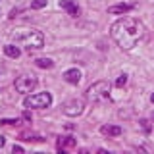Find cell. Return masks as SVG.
<instances>
[{
  "label": "cell",
  "mask_w": 154,
  "mask_h": 154,
  "mask_svg": "<svg viewBox=\"0 0 154 154\" xmlns=\"http://www.w3.org/2000/svg\"><path fill=\"white\" fill-rule=\"evenodd\" d=\"M52 104V94L45 91V93H37V94H31V96H25L23 98V106L25 108H48Z\"/></svg>",
  "instance_id": "obj_4"
},
{
  "label": "cell",
  "mask_w": 154,
  "mask_h": 154,
  "mask_svg": "<svg viewBox=\"0 0 154 154\" xmlns=\"http://www.w3.org/2000/svg\"><path fill=\"white\" fill-rule=\"evenodd\" d=\"M19 12H21V10H19V8H14L12 12H10V16H8V17H10V19H14V17H16V16H17Z\"/></svg>",
  "instance_id": "obj_20"
},
{
  "label": "cell",
  "mask_w": 154,
  "mask_h": 154,
  "mask_svg": "<svg viewBox=\"0 0 154 154\" xmlns=\"http://www.w3.org/2000/svg\"><path fill=\"white\" fill-rule=\"evenodd\" d=\"M12 41H16V45H23L29 52L45 46V35L37 29H16L12 33Z\"/></svg>",
  "instance_id": "obj_2"
},
{
  "label": "cell",
  "mask_w": 154,
  "mask_h": 154,
  "mask_svg": "<svg viewBox=\"0 0 154 154\" xmlns=\"http://www.w3.org/2000/svg\"><path fill=\"white\" fill-rule=\"evenodd\" d=\"M77 146V141L73 137H60L58 139V150L64 152L66 148H75Z\"/></svg>",
  "instance_id": "obj_10"
},
{
  "label": "cell",
  "mask_w": 154,
  "mask_h": 154,
  "mask_svg": "<svg viewBox=\"0 0 154 154\" xmlns=\"http://www.w3.org/2000/svg\"><path fill=\"white\" fill-rule=\"evenodd\" d=\"M129 10H131V4H114V6L108 8V12L110 14H125Z\"/></svg>",
  "instance_id": "obj_13"
},
{
  "label": "cell",
  "mask_w": 154,
  "mask_h": 154,
  "mask_svg": "<svg viewBox=\"0 0 154 154\" xmlns=\"http://www.w3.org/2000/svg\"><path fill=\"white\" fill-rule=\"evenodd\" d=\"M0 77H2V73H0Z\"/></svg>",
  "instance_id": "obj_24"
},
{
  "label": "cell",
  "mask_w": 154,
  "mask_h": 154,
  "mask_svg": "<svg viewBox=\"0 0 154 154\" xmlns=\"http://www.w3.org/2000/svg\"><path fill=\"white\" fill-rule=\"evenodd\" d=\"M60 8H64L69 16H73V17H77L79 16V12H81V8L77 6V4L73 2V0H60Z\"/></svg>",
  "instance_id": "obj_8"
},
{
  "label": "cell",
  "mask_w": 154,
  "mask_h": 154,
  "mask_svg": "<svg viewBox=\"0 0 154 154\" xmlns=\"http://www.w3.org/2000/svg\"><path fill=\"white\" fill-rule=\"evenodd\" d=\"M150 102H152V104H154V93H152V94H150Z\"/></svg>",
  "instance_id": "obj_22"
},
{
  "label": "cell",
  "mask_w": 154,
  "mask_h": 154,
  "mask_svg": "<svg viewBox=\"0 0 154 154\" xmlns=\"http://www.w3.org/2000/svg\"><path fill=\"white\" fill-rule=\"evenodd\" d=\"M64 79L67 81V83H71V85H77L81 81V71L77 69V67H69V69H66L64 71Z\"/></svg>",
  "instance_id": "obj_7"
},
{
  "label": "cell",
  "mask_w": 154,
  "mask_h": 154,
  "mask_svg": "<svg viewBox=\"0 0 154 154\" xmlns=\"http://www.w3.org/2000/svg\"><path fill=\"white\" fill-rule=\"evenodd\" d=\"M144 31L146 29L143 21L137 17H122L110 27V35L122 50H131L133 46H137V42L144 37Z\"/></svg>",
  "instance_id": "obj_1"
},
{
  "label": "cell",
  "mask_w": 154,
  "mask_h": 154,
  "mask_svg": "<svg viewBox=\"0 0 154 154\" xmlns=\"http://www.w3.org/2000/svg\"><path fill=\"white\" fill-rule=\"evenodd\" d=\"M23 119H27V122H31V114H29V110L23 112Z\"/></svg>",
  "instance_id": "obj_21"
},
{
  "label": "cell",
  "mask_w": 154,
  "mask_h": 154,
  "mask_svg": "<svg viewBox=\"0 0 154 154\" xmlns=\"http://www.w3.org/2000/svg\"><path fill=\"white\" fill-rule=\"evenodd\" d=\"M122 131L123 129L119 127V125H102V127H100V133L104 135V137H119V135H122Z\"/></svg>",
  "instance_id": "obj_9"
},
{
  "label": "cell",
  "mask_w": 154,
  "mask_h": 154,
  "mask_svg": "<svg viewBox=\"0 0 154 154\" xmlns=\"http://www.w3.org/2000/svg\"><path fill=\"white\" fill-rule=\"evenodd\" d=\"M87 100L93 104H102V102H108L110 100V83L108 81H96L87 89Z\"/></svg>",
  "instance_id": "obj_3"
},
{
  "label": "cell",
  "mask_w": 154,
  "mask_h": 154,
  "mask_svg": "<svg viewBox=\"0 0 154 154\" xmlns=\"http://www.w3.org/2000/svg\"><path fill=\"white\" fill-rule=\"evenodd\" d=\"M2 125H8V127H12V125H19V119L16 118V119H12V118H6V119H2L0 122Z\"/></svg>",
  "instance_id": "obj_16"
},
{
  "label": "cell",
  "mask_w": 154,
  "mask_h": 154,
  "mask_svg": "<svg viewBox=\"0 0 154 154\" xmlns=\"http://www.w3.org/2000/svg\"><path fill=\"white\" fill-rule=\"evenodd\" d=\"M14 87H16L17 93L27 94V93H31V91L37 87V77L35 75H19L17 79L14 81Z\"/></svg>",
  "instance_id": "obj_5"
},
{
  "label": "cell",
  "mask_w": 154,
  "mask_h": 154,
  "mask_svg": "<svg viewBox=\"0 0 154 154\" xmlns=\"http://www.w3.org/2000/svg\"><path fill=\"white\" fill-rule=\"evenodd\" d=\"M139 123H141V127H143V131H144V133L150 131V122H148V119H141Z\"/></svg>",
  "instance_id": "obj_17"
},
{
  "label": "cell",
  "mask_w": 154,
  "mask_h": 154,
  "mask_svg": "<svg viewBox=\"0 0 154 154\" xmlns=\"http://www.w3.org/2000/svg\"><path fill=\"white\" fill-rule=\"evenodd\" d=\"M152 119H154V114H152Z\"/></svg>",
  "instance_id": "obj_23"
},
{
  "label": "cell",
  "mask_w": 154,
  "mask_h": 154,
  "mask_svg": "<svg viewBox=\"0 0 154 154\" xmlns=\"http://www.w3.org/2000/svg\"><path fill=\"white\" fill-rule=\"evenodd\" d=\"M12 152H14V154H21V152H23V146H19V144H14V146H12Z\"/></svg>",
  "instance_id": "obj_19"
},
{
  "label": "cell",
  "mask_w": 154,
  "mask_h": 154,
  "mask_svg": "<svg viewBox=\"0 0 154 154\" xmlns=\"http://www.w3.org/2000/svg\"><path fill=\"white\" fill-rule=\"evenodd\" d=\"M46 6V0H31V10H41Z\"/></svg>",
  "instance_id": "obj_15"
},
{
  "label": "cell",
  "mask_w": 154,
  "mask_h": 154,
  "mask_svg": "<svg viewBox=\"0 0 154 154\" xmlns=\"http://www.w3.org/2000/svg\"><path fill=\"white\" fill-rule=\"evenodd\" d=\"M19 139L21 141H35V143H41V141H45V139L41 137V135H37V133H31V131H21L19 133Z\"/></svg>",
  "instance_id": "obj_11"
},
{
  "label": "cell",
  "mask_w": 154,
  "mask_h": 154,
  "mask_svg": "<svg viewBox=\"0 0 154 154\" xmlns=\"http://www.w3.org/2000/svg\"><path fill=\"white\" fill-rule=\"evenodd\" d=\"M125 83H127V75H125V73H122V75L118 77V81H116V85H118V87H123Z\"/></svg>",
  "instance_id": "obj_18"
},
{
  "label": "cell",
  "mask_w": 154,
  "mask_h": 154,
  "mask_svg": "<svg viewBox=\"0 0 154 154\" xmlns=\"http://www.w3.org/2000/svg\"><path fill=\"white\" fill-rule=\"evenodd\" d=\"M4 54H6L8 58H19L21 56V50H19L16 45H6L4 46Z\"/></svg>",
  "instance_id": "obj_12"
},
{
  "label": "cell",
  "mask_w": 154,
  "mask_h": 154,
  "mask_svg": "<svg viewBox=\"0 0 154 154\" xmlns=\"http://www.w3.org/2000/svg\"><path fill=\"white\" fill-rule=\"evenodd\" d=\"M35 66L37 67H42V69H52V67H54V62H52L50 58H37Z\"/></svg>",
  "instance_id": "obj_14"
},
{
  "label": "cell",
  "mask_w": 154,
  "mask_h": 154,
  "mask_svg": "<svg viewBox=\"0 0 154 154\" xmlns=\"http://www.w3.org/2000/svg\"><path fill=\"white\" fill-rule=\"evenodd\" d=\"M83 108H85V102L81 98H71L67 102L62 104V112L69 118H75V116H81L83 114Z\"/></svg>",
  "instance_id": "obj_6"
}]
</instances>
